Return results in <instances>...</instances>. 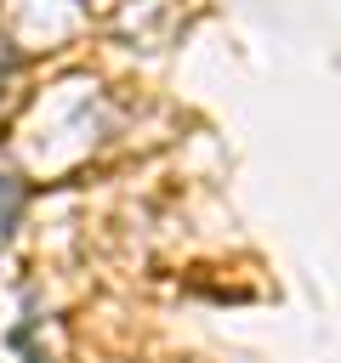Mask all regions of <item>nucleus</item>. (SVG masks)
<instances>
[{
  "mask_svg": "<svg viewBox=\"0 0 341 363\" xmlns=\"http://www.w3.org/2000/svg\"><path fill=\"white\" fill-rule=\"evenodd\" d=\"M17 210H23V187H17L11 176H0V233L17 221Z\"/></svg>",
  "mask_w": 341,
  "mask_h": 363,
  "instance_id": "obj_1",
  "label": "nucleus"
}]
</instances>
